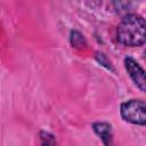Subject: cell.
Listing matches in <instances>:
<instances>
[{
    "label": "cell",
    "instance_id": "3957f363",
    "mask_svg": "<svg viewBox=\"0 0 146 146\" xmlns=\"http://www.w3.org/2000/svg\"><path fill=\"white\" fill-rule=\"evenodd\" d=\"M124 67L132 82L137 86V88L140 89V91L144 92L146 90V80H145V71L143 70V67L132 57L124 58Z\"/></svg>",
    "mask_w": 146,
    "mask_h": 146
},
{
    "label": "cell",
    "instance_id": "7a4b0ae2",
    "mask_svg": "<svg viewBox=\"0 0 146 146\" xmlns=\"http://www.w3.org/2000/svg\"><path fill=\"white\" fill-rule=\"evenodd\" d=\"M121 117L129 123L145 125L146 123V105L143 99H129L120 106Z\"/></svg>",
    "mask_w": 146,
    "mask_h": 146
},
{
    "label": "cell",
    "instance_id": "52a82bcc",
    "mask_svg": "<svg viewBox=\"0 0 146 146\" xmlns=\"http://www.w3.org/2000/svg\"><path fill=\"white\" fill-rule=\"evenodd\" d=\"M96 58H97V60L100 63V64H103V65H105L107 68H111V70H113L112 68V65H111V63L105 58V55L104 54H97V56H96Z\"/></svg>",
    "mask_w": 146,
    "mask_h": 146
},
{
    "label": "cell",
    "instance_id": "8992f818",
    "mask_svg": "<svg viewBox=\"0 0 146 146\" xmlns=\"http://www.w3.org/2000/svg\"><path fill=\"white\" fill-rule=\"evenodd\" d=\"M70 39H71L72 46H74V47H76V48H81L82 46L86 44V39H84V36H83L79 31H76V30L71 31V36H70Z\"/></svg>",
    "mask_w": 146,
    "mask_h": 146
},
{
    "label": "cell",
    "instance_id": "5b68a950",
    "mask_svg": "<svg viewBox=\"0 0 146 146\" xmlns=\"http://www.w3.org/2000/svg\"><path fill=\"white\" fill-rule=\"evenodd\" d=\"M39 137H40V144H41V146H57L56 138H55V136L52 133L42 130V131H40Z\"/></svg>",
    "mask_w": 146,
    "mask_h": 146
},
{
    "label": "cell",
    "instance_id": "277c9868",
    "mask_svg": "<svg viewBox=\"0 0 146 146\" xmlns=\"http://www.w3.org/2000/svg\"><path fill=\"white\" fill-rule=\"evenodd\" d=\"M92 130L100 138L104 146H114L113 144V129L108 122L97 121L92 123Z\"/></svg>",
    "mask_w": 146,
    "mask_h": 146
},
{
    "label": "cell",
    "instance_id": "6da1fadb",
    "mask_svg": "<svg viewBox=\"0 0 146 146\" xmlns=\"http://www.w3.org/2000/svg\"><path fill=\"white\" fill-rule=\"evenodd\" d=\"M145 19L135 13L123 16L116 29V40L125 47H140L145 43Z\"/></svg>",
    "mask_w": 146,
    "mask_h": 146
}]
</instances>
